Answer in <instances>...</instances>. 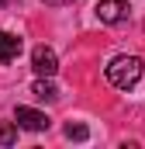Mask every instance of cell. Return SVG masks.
<instances>
[{
    "instance_id": "obj_1",
    "label": "cell",
    "mask_w": 145,
    "mask_h": 149,
    "mask_svg": "<svg viewBox=\"0 0 145 149\" xmlns=\"http://www.w3.org/2000/svg\"><path fill=\"white\" fill-rule=\"evenodd\" d=\"M107 80L117 90H131L142 80V59L138 56H114L107 63Z\"/></svg>"
},
{
    "instance_id": "obj_2",
    "label": "cell",
    "mask_w": 145,
    "mask_h": 149,
    "mask_svg": "<svg viewBox=\"0 0 145 149\" xmlns=\"http://www.w3.org/2000/svg\"><path fill=\"white\" fill-rule=\"evenodd\" d=\"M128 14H131L128 0H100L97 3V17L104 24H121V21H128Z\"/></svg>"
},
{
    "instance_id": "obj_3",
    "label": "cell",
    "mask_w": 145,
    "mask_h": 149,
    "mask_svg": "<svg viewBox=\"0 0 145 149\" xmlns=\"http://www.w3.org/2000/svg\"><path fill=\"white\" fill-rule=\"evenodd\" d=\"M31 70H35L38 76H55L59 56H55L48 45H35V52H31Z\"/></svg>"
},
{
    "instance_id": "obj_4",
    "label": "cell",
    "mask_w": 145,
    "mask_h": 149,
    "mask_svg": "<svg viewBox=\"0 0 145 149\" xmlns=\"http://www.w3.org/2000/svg\"><path fill=\"white\" fill-rule=\"evenodd\" d=\"M14 121H17L21 128H28V132H45V128L52 125V118L45 111H35V108H17V111H14Z\"/></svg>"
},
{
    "instance_id": "obj_5",
    "label": "cell",
    "mask_w": 145,
    "mask_h": 149,
    "mask_svg": "<svg viewBox=\"0 0 145 149\" xmlns=\"http://www.w3.org/2000/svg\"><path fill=\"white\" fill-rule=\"evenodd\" d=\"M21 56V38L10 31H0V63H14Z\"/></svg>"
},
{
    "instance_id": "obj_6",
    "label": "cell",
    "mask_w": 145,
    "mask_h": 149,
    "mask_svg": "<svg viewBox=\"0 0 145 149\" xmlns=\"http://www.w3.org/2000/svg\"><path fill=\"white\" fill-rule=\"evenodd\" d=\"M31 94H35L38 101H55V97H59V90H55L52 76H38L35 83H31Z\"/></svg>"
},
{
    "instance_id": "obj_7",
    "label": "cell",
    "mask_w": 145,
    "mask_h": 149,
    "mask_svg": "<svg viewBox=\"0 0 145 149\" xmlns=\"http://www.w3.org/2000/svg\"><path fill=\"white\" fill-rule=\"evenodd\" d=\"M17 121H0V146H14V139H17Z\"/></svg>"
},
{
    "instance_id": "obj_8",
    "label": "cell",
    "mask_w": 145,
    "mask_h": 149,
    "mask_svg": "<svg viewBox=\"0 0 145 149\" xmlns=\"http://www.w3.org/2000/svg\"><path fill=\"white\" fill-rule=\"evenodd\" d=\"M66 139L83 142V139H90V128H86V125H76V121H69V125H66Z\"/></svg>"
},
{
    "instance_id": "obj_9",
    "label": "cell",
    "mask_w": 145,
    "mask_h": 149,
    "mask_svg": "<svg viewBox=\"0 0 145 149\" xmlns=\"http://www.w3.org/2000/svg\"><path fill=\"white\" fill-rule=\"evenodd\" d=\"M41 3H48V7H66V3H76V0H41Z\"/></svg>"
},
{
    "instance_id": "obj_10",
    "label": "cell",
    "mask_w": 145,
    "mask_h": 149,
    "mask_svg": "<svg viewBox=\"0 0 145 149\" xmlns=\"http://www.w3.org/2000/svg\"><path fill=\"white\" fill-rule=\"evenodd\" d=\"M0 3H7V0H0Z\"/></svg>"
}]
</instances>
